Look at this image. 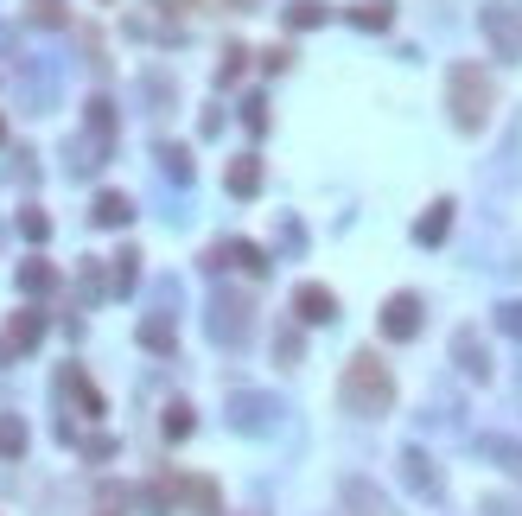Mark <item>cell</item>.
Returning a JSON list of instances; mask_svg holds the SVG:
<instances>
[{
	"label": "cell",
	"instance_id": "74e56055",
	"mask_svg": "<svg viewBox=\"0 0 522 516\" xmlns=\"http://www.w3.org/2000/svg\"><path fill=\"white\" fill-rule=\"evenodd\" d=\"M172 7H179V0H172Z\"/></svg>",
	"mask_w": 522,
	"mask_h": 516
},
{
	"label": "cell",
	"instance_id": "8d00e7d4",
	"mask_svg": "<svg viewBox=\"0 0 522 516\" xmlns=\"http://www.w3.org/2000/svg\"><path fill=\"white\" fill-rule=\"evenodd\" d=\"M0 141H7V122H0Z\"/></svg>",
	"mask_w": 522,
	"mask_h": 516
},
{
	"label": "cell",
	"instance_id": "7c38bea8",
	"mask_svg": "<svg viewBox=\"0 0 522 516\" xmlns=\"http://www.w3.org/2000/svg\"><path fill=\"white\" fill-rule=\"evenodd\" d=\"M223 185H230V198H255L261 192V160L255 153H236L230 172H223Z\"/></svg>",
	"mask_w": 522,
	"mask_h": 516
},
{
	"label": "cell",
	"instance_id": "2e32d148",
	"mask_svg": "<svg viewBox=\"0 0 522 516\" xmlns=\"http://www.w3.org/2000/svg\"><path fill=\"white\" fill-rule=\"evenodd\" d=\"M325 20H332V0H287V26L293 32H312Z\"/></svg>",
	"mask_w": 522,
	"mask_h": 516
},
{
	"label": "cell",
	"instance_id": "44dd1931",
	"mask_svg": "<svg viewBox=\"0 0 522 516\" xmlns=\"http://www.w3.org/2000/svg\"><path fill=\"white\" fill-rule=\"evenodd\" d=\"M153 160H160V172L172 185H191V153L185 147H172V141H160V153H153Z\"/></svg>",
	"mask_w": 522,
	"mask_h": 516
},
{
	"label": "cell",
	"instance_id": "9c48e42d",
	"mask_svg": "<svg viewBox=\"0 0 522 516\" xmlns=\"http://www.w3.org/2000/svg\"><path fill=\"white\" fill-rule=\"evenodd\" d=\"M293 313H300L306 325H332L338 319V294H332V287H319V281H300V287H293Z\"/></svg>",
	"mask_w": 522,
	"mask_h": 516
},
{
	"label": "cell",
	"instance_id": "d6986e66",
	"mask_svg": "<svg viewBox=\"0 0 522 516\" xmlns=\"http://www.w3.org/2000/svg\"><path fill=\"white\" fill-rule=\"evenodd\" d=\"M51 287H58V268L51 262H39V255L20 262V294H51Z\"/></svg>",
	"mask_w": 522,
	"mask_h": 516
},
{
	"label": "cell",
	"instance_id": "ac0fdd59",
	"mask_svg": "<svg viewBox=\"0 0 522 516\" xmlns=\"http://www.w3.org/2000/svg\"><path fill=\"white\" fill-rule=\"evenodd\" d=\"M389 20H395L389 0H363V7H351V26L357 32H389Z\"/></svg>",
	"mask_w": 522,
	"mask_h": 516
},
{
	"label": "cell",
	"instance_id": "836d02e7",
	"mask_svg": "<svg viewBox=\"0 0 522 516\" xmlns=\"http://www.w3.org/2000/svg\"><path fill=\"white\" fill-rule=\"evenodd\" d=\"M484 516H522L516 497H484Z\"/></svg>",
	"mask_w": 522,
	"mask_h": 516
},
{
	"label": "cell",
	"instance_id": "f546056e",
	"mask_svg": "<svg viewBox=\"0 0 522 516\" xmlns=\"http://www.w3.org/2000/svg\"><path fill=\"white\" fill-rule=\"evenodd\" d=\"M20 230H26V243H45V236H51V217L26 204V211H20Z\"/></svg>",
	"mask_w": 522,
	"mask_h": 516
},
{
	"label": "cell",
	"instance_id": "4dcf8cb0",
	"mask_svg": "<svg viewBox=\"0 0 522 516\" xmlns=\"http://www.w3.org/2000/svg\"><path fill=\"white\" fill-rule=\"evenodd\" d=\"M242 122H249V134H268V102L249 96V102H242Z\"/></svg>",
	"mask_w": 522,
	"mask_h": 516
},
{
	"label": "cell",
	"instance_id": "d6a6232c",
	"mask_svg": "<svg viewBox=\"0 0 522 516\" xmlns=\"http://www.w3.org/2000/svg\"><path fill=\"white\" fill-rule=\"evenodd\" d=\"M261 64H268V71H287L293 51H287V45H268V51H261Z\"/></svg>",
	"mask_w": 522,
	"mask_h": 516
},
{
	"label": "cell",
	"instance_id": "5b68a950",
	"mask_svg": "<svg viewBox=\"0 0 522 516\" xmlns=\"http://www.w3.org/2000/svg\"><path fill=\"white\" fill-rule=\"evenodd\" d=\"M484 39H491V51H497V58H522V7H503V0H497V7H484Z\"/></svg>",
	"mask_w": 522,
	"mask_h": 516
},
{
	"label": "cell",
	"instance_id": "8fae6325",
	"mask_svg": "<svg viewBox=\"0 0 522 516\" xmlns=\"http://www.w3.org/2000/svg\"><path fill=\"white\" fill-rule=\"evenodd\" d=\"M338 497H344V504H351L357 516H395V510H389V497H382V491L370 485V478H344Z\"/></svg>",
	"mask_w": 522,
	"mask_h": 516
},
{
	"label": "cell",
	"instance_id": "7402d4cb",
	"mask_svg": "<svg viewBox=\"0 0 522 516\" xmlns=\"http://www.w3.org/2000/svg\"><path fill=\"white\" fill-rule=\"evenodd\" d=\"M58 389H64V395H77V402H83V415H102V395H96L90 383H83V370H58Z\"/></svg>",
	"mask_w": 522,
	"mask_h": 516
},
{
	"label": "cell",
	"instance_id": "d590c367",
	"mask_svg": "<svg viewBox=\"0 0 522 516\" xmlns=\"http://www.w3.org/2000/svg\"><path fill=\"white\" fill-rule=\"evenodd\" d=\"M230 7H236V13H249V0H230Z\"/></svg>",
	"mask_w": 522,
	"mask_h": 516
},
{
	"label": "cell",
	"instance_id": "5bb4252c",
	"mask_svg": "<svg viewBox=\"0 0 522 516\" xmlns=\"http://www.w3.org/2000/svg\"><path fill=\"white\" fill-rule=\"evenodd\" d=\"M478 453L497 459L503 472H522V440H510V434H478Z\"/></svg>",
	"mask_w": 522,
	"mask_h": 516
},
{
	"label": "cell",
	"instance_id": "30bf717a",
	"mask_svg": "<svg viewBox=\"0 0 522 516\" xmlns=\"http://www.w3.org/2000/svg\"><path fill=\"white\" fill-rule=\"evenodd\" d=\"M402 478H408V491L414 497H427V504H440V472H433V459L421 453V446H402Z\"/></svg>",
	"mask_w": 522,
	"mask_h": 516
},
{
	"label": "cell",
	"instance_id": "ffe728a7",
	"mask_svg": "<svg viewBox=\"0 0 522 516\" xmlns=\"http://www.w3.org/2000/svg\"><path fill=\"white\" fill-rule=\"evenodd\" d=\"M39 338H45V319H39V313H13V325H7V344H13V351H32Z\"/></svg>",
	"mask_w": 522,
	"mask_h": 516
},
{
	"label": "cell",
	"instance_id": "d4e9b609",
	"mask_svg": "<svg viewBox=\"0 0 522 516\" xmlns=\"http://www.w3.org/2000/svg\"><path fill=\"white\" fill-rule=\"evenodd\" d=\"M179 491H185L204 516H217V485H211V478H179Z\"/></svg>",
	"mask_w": 522,
	"mask_h": 516
},
{
	"label": "cell",
	"instance_id": "3957f363",
	"mask_svg": "<svg viewBox=\"0 0 522 516\" xmlns=\"http://www.w3.org/2000/svg\"><path fill=\"white\" fill-rule=\"evenodd\" d=\"M204 325H211V338L223 344V351H236V344H249V332H255V300L236 294V287H217Z\"/></svg>",
	"mask_w": 522,
	"mask_h": 516
},
{
	"label": "cell",
	"instance_id": "ba28073f",
	"mask_svg": "<svg viewBox=\"0 0 522 516\" xmlns=\"http://www.w3.org/2000/svg\"><path fill=\"white\" fill-rule=\"evenodd\" d=\"M414 332H421V294H389V306H382V338L408 344Z\"/></svg>",
	"mask_w": 522,
	"mask_h": 516
},
{
	"label": "cell",
	"instance_id": "4316f807",
	"mask_svg": "<svg viewBox=\"0 0 522 516\" xmlns=\"http://www.w3.org/2000/svg\"><path fill=\"white\" fill-rule=\"evenodd\" d=\"M300 351H306V338L293 332V325H281V332H274V357H281V364H300Z\"/></svg>",
	"mask_w": 522,
	"mask_h": 516
},
{
	"label": "cell",
	"instance_id": "277c9868",
	"mask_svg": "<svg viewBox=\"0 0 522 516\" xmlns=\"http://www.w3.org/2000/svg\"><path fill=\"white\" fill-rule=\"evenodd\" d=\"M281 415H287V408L274 402V395H261V389H236L230 395V427H236V434H274Z\"/></svg>",
	"mask_w": 522,
	"mask_h": 516
},
{
	"label": "cell",
	"instance_id": "e575fe53",
	"mask_svg": "<svg viewBox=\"0 0 522 516\" xmlns=\"http://www.w3.org/2000/svg\"><path fill=\"white\" fill-rule=\"evenodd\" d=\"M7 357H13V344H7V338H0V370H7Z\"/></svg>",
	"mask_w": 522,
	"mask_h": 516
},
{
	"label": "cell",
	"instance_id": "603a6c76",
	"mask_svg": "<svg viewBox=\"0 0 522 516\" xmlns=\"http://www.w3.org/2000/svg\"><path fill=\"white\" fill-rule=\"evenodd\" d=\"M134 281H141V249H121V255H115L109 287H115V294H134Z\"/></svg>",
	"mask_w": 522,
	"mask_h": 516
},
{
	"label": "cell",
	"instance_id": "83f0119b",
	"mask_svg": "<svg viewBox=\"0 0 522 516\" xmlns=\"http://www.w3.org/2000/svg\"><path fill=\"white\" fill-rule=\"evenodd\" d=\"M497 332L522 344V300H503V306H497Z\"/></svg>",
	"mask_w": 522,
	"mask_h": 516
},
{
	"label": "cell",
	"instance_id": "6da1fadb",
	"mask_svg": "<svg viewBox=\"0 0 522 516\" xmlns=\"http://www.w3.org/2000/svg\"><path fill=\"white\" fill-rule=\"evenodd\" d=\"M338 402L351 408V415H389V402H395L389 364H382L376 351H357L351 364H344V376H338Z\"/></svg>",
	"mask_w": 522,
	"mask_h": 516
},
{
	"label": "cell",
	"instance_id": "f1b7e54d",
	"mask_svg": "<svg viewBox=\"0 0 522 516\" xmlns=\"http://www.w3.org/2000/svg\"><path fill=\"white\" fill-rule=\"evenodd\" d=\"M242 64H249V51H242V45H223V64H217V83H236V77H242Z\"/></svg>",
	"mask_w": 522,
	"mask_h": 516
},
{
	"label": "cell",
	"instance_id": "1f68e13d",
	"mask_svg": "<svg viewBox=\"0 0 522 516\" xmlns=\"http://www.w3.org/2000/svg\"><path fill=\"white\" fill-rule=\"evenodd\" d=\"M32 20L39 26H64V0H32Z\"/></svg>",
	"mask_w": 522,
	"mask_h": 516
},
{
	"label": "cell",
	"instance_id": "484cf974",
	"mask_svg": "<svg viewBox=\"0 0 522 516\" xmlns=\"http://www.w3.org/2000/svg\"><path fill=\"white\" fill-rule=\"evenodd\" d=\"M160 427H166V440H185V434H191V427H198V421H191V402H172Z\"/></svg>",
	"mask_w": 522,
	"mask_h": 516
},
{
	"label": "cell",
	"instance_id": "cb8c5ba5",
	"mask_svg": "<svg viewBox=\"0 0 522 516\" xmlns=\"http://www.w3.org/2000/svg\"><path fill=\"white\" fill-rule=\"evenodd\" d=\"M20 453H26V421L0 415V459H20Z\"/></svg>",
	"mask_w": 522,
	"mask_h": 516
},
{
	"label": "cell",
	"instance_id": "7a4b0ae2",
	"mask_svg": "<svg viewBox=\"0 0 522 516\" xmlns=\"http://www.w3.org/2000/svg\"><path fill=\"white\" fill-rule=\"evenodd\" d=\"M446 109H452V122H459L465 134H478L484 122H491V109H497L491 71H484V64H452L446 71Z\"/></svg>",
	"mask_w": 522,
	"mask_h": 516
},
{
	"label": "cell",
	"instance_id": "4fadbf2b",
	"mask_svg": "<svg viewBox=\"0 0 522 516\" xmlns=\"http://www.w3.org/2000/svg\"><path fill=\"white\" fill-rule=\"evenodd\" d=\"M446 230H452V204L440 198V204H427V211H421V223H414V243L433 249V243H446Z\"/></svg>",
	"mask_w": 522,
	"mask_h": 516
},
{
	"label": "cell",
	"instance_id": "9a60e30c",
	"mask_svg": "<svg viewBox=\"0 0 522 516\" xmlns=\"http://www.w3.org/2000/svg\"><path fill=\"white\" fill-rule=\"evenodd\" d=\"M141 344L153 357H172V344H179V325H172L166 313H153V319H141Z\"/></svg>",
	"mask_w": 522,
	"mask_h": 516
},
{
	"label": "cell",
	"instance_id": "8992f818",
	"mask_svg": "<svg viewBox=\"0 0 522 516\" xmlns=\"http://www.w3.org/2000/svg\"><path fill=\"white\" fill-rule=\"evenodd\" d=\"M452 364H459V376H472V383H491V351H484L478 325H459V332H452Z\"/></svg>",
	"mask_w": 522,
	"mask_h": 516
},
{
	"label": "cell",
	"instance_id": "52a82bcc",
	"mask_svg": "<svg viewBox=\"0 0 522 516\" xmlns=\"http://www.w3.org/2000/svg\"><path fill=\"white\" fill-rule=\"evenodd\" d=\"M204 268H242V274H268V255H261L255 243H242V236H230V243H211V249H204Z\"/></svg>",
	"mask_w": 522,
	"mask_h": 516
},
{
	"label": "cell",
	"instance_id": "e0dca14e",
	"mask_svg": "<svg viewBox=\"0 0 522 516\" xmlns=\"http://www.w3.org/2000/svg\"><path fill=\"white\" fill-rule=\"evenodd\" d=\"M102 230H121V223L134 217V204H128V192H96V211H90Z\"/></svg>",
	"mask_w": 522,
	"mask_h": 516
}]
</instances>
